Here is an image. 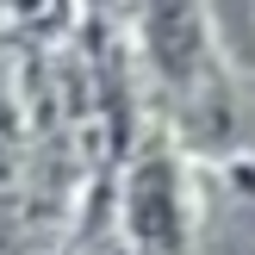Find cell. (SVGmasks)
Wrapping results in <instances>:
<instances>
[{"instance_id": "cell-1", "label": "cell", "mask_w": 255, "mask_h": 255, "mask_svg": "<svg viewBox=\"0 0 255 255\" xmlns=\"http://www.w3.org/2000/svg\"><path fill=\"white\" fill-rule=\"evenodd\" d=\"M143 44L174 94L206 81V0H143Z\"/></svg>"}, {"instance_id": "cell-2", "label": "cell", "mask_w": 255, "mask_h": 255, "mask_svg": "<svg viewBox=\"0 0 255 255\" xmlns=\"http://www.w3.org/2000/svg\"><path fill=\"white\" fill-rule=\"evenodd\" d=\"M131 231L143 237L149 249H174V181H168V162H143L131 181Z\"/></svg>"}]
</instances>
